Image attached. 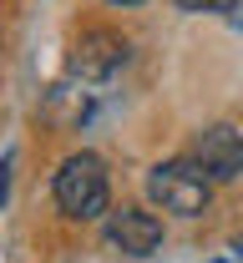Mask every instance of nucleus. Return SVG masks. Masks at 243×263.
I'll list each match as a JSON object with an SVG mask.
<instances>
[{"label":"nucleus","instance_id":"nucleus-1","mask_svg":"<svg viewBox=\"0 0 243 263\" xmlns=\"http://www.w3.org/2000/svg\"><path fill=\"white\" fill-rule=\"evenodd\" d=\"M51 193L61 202V213L76 218V223H91V218H106V208H111V182H106V162L97 152H76L61 162L56 172V182H51Z\"/></svg>","mask_w":243,"mask_h":263},{"label":"nucleus","instance_id":"nucleus-2","mask_svg":"<svg viewBox=\"0 0 243 263\" xmlns=\"http://www.w3.org/2000/svg\"><path fill=\"white\" fill-rule=\"evenodd\" d=\"M147 197L162 213H173V218H203L208 197H213V182L193 162H157L147 172Z\"/></svg>","mask_w":243,"mask_h":263},{"label":"nucleus","instance_id":"nucleus-3","mask_svg":"<svg viewBox=\"0 0 243 263\" xmlns=\"http://www.w3.org/2000/svg\"><path fill=\"white\" fill-rule=\"evenodd\" d=\"M193 167L208 182H233V177H243V132L228 127V122L203 127L198 142H193Z\"/></svg>","mask_w":243,"mask_h":263},{"label":"nucleus","instance_id":"nucleus-4","mask_svg":"<svg viewBox=\"0 0 243 263\" xmlns=\"http://www.w3.org/2000/svg\"><path fill=\"white\" fill-rule=\"evenodd\" d=\"M106 243L127 258H147L162 248V223L147 213V208H106Z\"/></svg>","mask_w":243,"mask_h":263},{"label":"nucleus","instance_id":"nucleus-5","mask_svg":"<svg viewBox=\"0 0 243 263\" xmlns=\"http://www.w3.org/2000/svg\"><path fill=\"white\" fill-rule=\"evenodd\" d=\"M122 61H127V41H122L117 31H86L81 41H76V51H71V71L86 76V81L111 76Z\"/></svg>","mask_w":243,"mask_h":263},{"label":"nucleus","instance_id":"nucleus-6","mask_svg":"<svg viewBox=\"0 0 243 263\" xmlns=\"http://www.w3.org/2000/svg\"><path fill=\"white\" fill-rule=\"evenodd\" d=\"M182 10H228L233 0H177Z\"/></svg>","mask_w":243,"mask_h":263},{"label":"nucleus","instance_id":"nucleus-7","mask_svg":"<svg viewBox=\"0 0 243 263\" xmlns=\"http://www.w3.org/2000/svg\"><path fill=\"white\" fill-rule=\"evenodd\" d=\"M10 162H15V157H5V162H0V202H5V193H10Z\"/></svg>","mask_w":243,"mask_h":263},{"label":"nucleus","instance_id":"nucleus-8","mask_svg":"<svg viewBox=\"0 0 243 263\" xmlns=\"http://www.w3.org/2000/svg\"><path fill=\"white\" fill-rule=\"evenodd\" d=\"M106 5H142V0H106Z\"/></svg>","mask_w":243,"mask_h":263},{"label":"nucleus","instance_id":"nucleus-9","mask_svg":"<svg viewBox=\"0 0 243 263\" xmlns=\"http://www.w3.org/2000/svg\"><path fill=\"white\" fill-rule=\"evenodd\" d=\"M238 253H243V248H238Z\"/></svg>","mask_w":243,"mask_h":263}]
</instances>
